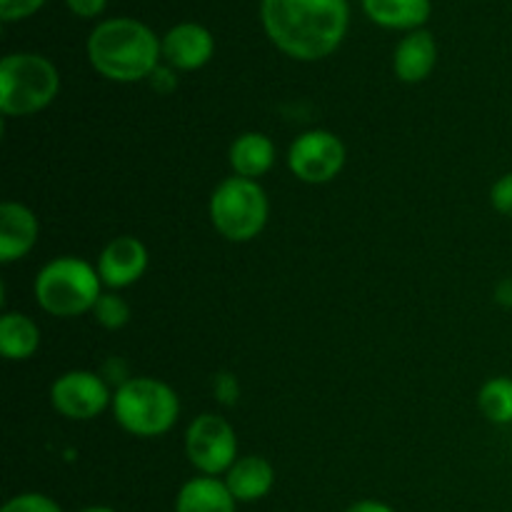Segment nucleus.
I'll return each instance as SVG.
<instances>
[{
	"label": "nucleus",
	"instance_id": "nucleus-11",
	"mask_svg": "<svg viewBox=\"0 0 512 512\" xmlns=\"http://www.w3.org/2000/svg\"><path fill=\"white\" fill-rule=\"evenodd\" d=\"M215 38L205 25L178 23L163 35V58L175 70H198L210 63Z\"/></svg>",
	"mask_w": 512,
	"mask_h": 512
},
{
	"label": "nucleus",
	"instance_id": "nucleus-21",
	"mask_svg": "<svg viewBox=\"0 0 512 512\" xmlns=\"http://www.w3.org/2000/svg\"><path fill=\"white\" fill-rule=\"evenodd\" d=\"M0 512H63V508L43 493H20L10 498Z\"/></svg>",
	"mask_w": 512,
	"mask_h": 512
},
{
	"label": "nucleus",
	"instance_id": "nucleus-29",
	"mask_svg": "<svg viewBox=\"0 0 512 512\" xmlns=\"http://www.w3.org/2000/svg\"><path fill=\"white\" fill-rule=\"evenodd\" d=\"M80 512H118V510L108 508V505H90V508H85V510H80Z\"/></svg>",
	"mask_w": 512,
	"mask_h": 512
},
{
	"label": "nucleus",
	"instance_id": "nucleus-7",
	"mask_svg": "<svg viewBox=\"0 0 512 512\" xmlns=\"http://www.w3.org/2000/svg\"><path fill=\"white\" fill-rule=\"evenodd\" d=\"M185 453L200 475L218 478L238 460V435L220 415H198L185 430Z\"/></svg>",
	"mask_w": 512,
	"mask_h": 512
},
{
	"label": "nucleus",
	"instance_id": "nucleus-4",
	"mask_svg": "<svg viewBox=\"0 0 512 512\" xmlns=\"http://www.w3.org/2000/svg\"><path fill=\"white\" fill-rule=\"evenodd\" d=\"M113 415L125 433L158 438L178 423L180 398L163 380L130 378L115 390Z\"/></svg>",
	"mask_w": 512,
	"mask_h": 512
},
{
	"label": "nucleus",
	"instance_id": "nucleus-6",
	"mask_svg": "<svg viewBox=\"0 0 512 512\" xmlns=\"http://www.w3.org/2000/svg\"><path fill=\"white\" fill-rule=\"evenodd\" d=\"M268 195L260 183L248 178H225L210 195L213 228L230 243H248L263 233L268 223Z\"/></svg>",
	"mask_w": 512,
	"mask_h": 512
},
{
	"label": "nucleus",
	"instance_id": "nucleus-17",
	"mask_svg": "<svg viewBox=\"0 0 512 512\" xmlns=\"http://www.w3.org/2000/svg\"><path fill=\"white\" fill-rule=\"evenodd\" d=\"M275 163V143L263 133H243L230 145V168L238 178L255 180Z\"/></svg>",
	"mask_w": 512,
	"mask_h": 512
},
{
	"label": "nucleus",
	"instance_id": "nucleus-8",
	"mask_svg": "<svg viewBox=\"0 0 512 512\" xmlns=\"http://www.w3.org/2000/svg\"><path fill=\"white\" fill-rule=\"evenodd\" d=\"M345 145L330 130H308L298 135L288 150V168L298 180L323 185L338 178L345 168Z\"/></svg>",
	"mask_w": 512,
	"mask_h": 512
},
{
	"label": "nucleus",
	"instance_id": "nucleus-26",
	"mask_svg": "<svg viewBox=\"0 0 512 512\" xmlns=\"http://www.w3.org/2000/svg\"><path fill=\"white\" fill-rule=\"evenodd\" d=\"M215 395H218V400H223V403H233L235 395H238V385H235L233 375H215Z\"/></svg>",
	"mask_w": 512,
	"mask_h": 512
},
{
	"label": "nucleus",
	"instance_id": "nucleus-3",
	"mask_svg": "<svg viewBox=\"0 0 512 512\" xmlns=\"http://www.w3.org/2000/svg\"><path fill=\"white\" fill-rule=\"evenodd\" d=\"M100 285L103 280L98 268L75 255H63L40 268V273L35 275L33 293L45 313L55 318H78L95 308L103 295Z\"/></svg>",
	"mask_w": 512,
	"mask_h": 512
},
{
	"label": "nucleus",
	"instance_id": "nucleus-2",
	"mask_svg": "<svg viewBox=\"0 0 512 512\" xmlns=\"http://www.w3.org/2000/svg\"><path fill=\"white\" fill-rule=\"evenodd\" d=\"M163 40L135 18L103 20L88 38V60L113 83H138L160 65Z\"/></svg>",
	"mask_w": 512,
	"mask_h": 512
},
{
	"label": "nucleus",
	"instance_id": "nucleus-24",
	"mask_svg": "<svg viewBox=\"0 0 512 512\" xmlns=\"http://www.w3.org/2000/svg\"><path fill=\"white\" fill-rule=\"evenodd\" d=\"M65 3H68L70 13L78 15V18H98L108 0H65Z\"/></svg>",
	"mask_w": 512,
	"mask_h": 512
},
{
	"label": "nucleus",
	"instance_id": "nucleus-14",
	"mask_svg": "<svg viewBox=\"0 0 512 512\" xmlns=\"http://www.w3.org/2000/svg\"><path fill=\"white\" fill-rule=\"evenodd\" d=\"M225 485L238 503H255L273 490L275 470L260 455H245L225 473Z\"/></svg>",
	"mask_w": 512,
	"mask_h": 512
},
{
	"label": "nucleus",
	"instance_id": "nucleus-1",
	"mask_svg": "<svg viewBox=\"0 0 512 512\" xmlns=\"http://www.w3.org/2000/svg\"><path fill=\"white\" fill-rule=\"evenodd\" d=\"M260 20L280 53L313 63L340 48L350 5L348 0H263Z\"/></svg>",
	"mask_w": 512,
	"mask_h": 512
},
{
	"label": "nucleus",
	"instance_id": "nucleus-12",
	"mask_svg": "<svg viewBox=\"0 0 512 512\" xmlns=\"http://www.w3.org/2000/svg\"><path fill=\"white\" fill-rule=\"evenodd\" d=\"M40 223L33 210L15 200L0 205V263H15L25 258L38 243Z\"/></svg>",
	"mask_w": 512,
	"mask_h": 512
},
{
	"label": "nucleus",
	"instance_id": "nucleus-23",
	"mask_svg": "<svg viewBox=\"0 0 512 512\" xmlns=\"http://www.w3.org/2000/svg\"><path fill=\"white\" fill-rule=\"evenodd\" d=\"M490 203L500 215L512 218V173L495 180L493 190H490Z\"/></svg>",
	"mask_w": 512,
	"mask_h": 512
},
{
	"label": "nucleus",
	"instance_id": "nucleus-5",
	"mask_svg": "<svg viewBox=\"0 0 512 512\" xmlns=\"http://www.w3.org/2000/svg\"><path fill=\"white\" fill-rule=\"evenodd\" d=\"M60 73L38 53H10L0 60V110L8 118L40 113L55 100Z\"/></svg>",
	"mask_w": 512,
	"mask_h": 512
},
{
	"label": "nucleus",
	"instance_id": "nucleus-20",
	"mask_svg": "<svg viewBox=\"0 0 512 512\" xmlns=\"http://www.w3.org/2000/svg\"><path fill=\"white\" fill-rule=\"evenodd\" d=\"M93 315H95V320L103 325V328L118 330V328H125V325H128L130 305L125 303V298H120V295L103 293L98 298V303H95Z\"/></svg>",
	"mask_w": 512,
	"mask_h": 512
},
{
	"label": "nucleus",
	"instance_id": "nucleus-27",
	"mask_svg": "<svg viewBox=\"0 0 512 512\" xmlns=\"http://www.w3.org/2000/svg\"><path fill=\"white\" fill-rule=\"evenodd\" d=\"M345 512H395L390 505L380 503V500H358V503L350 505Z\"/></svg>",
	"mask_w": 512,
	"mask_h": 512
},
{
	"label": "nucleus",
	"instance_id": "nucleus-16",
	"mask_svg": "<svg viewBox=\"0 0 512 512\" xmlns=\"http://www.w3.org/2000/svg\"><path fill=\"white\" fill-rule=\"evenodd\" d=\"M365 15L380 28L418 30L428 23L433 3L430 0H360Z\"/></svg>",
	"mask_w": 512,
	"mask_h": 512
},
{
	"label": "nucleus",
	"instance_id": "nucleus-18",
	"mask_svg": "<svg viewBox=\"0 0 512 512\" xmlns=\"http://www.w3.org/2000/svg\"><path fill=\"white\" fill-rule=\"evenodd\" d=\"M40 348V328L23 313H5L0 318V350L8 360H28Z\"/></svg>",
	"mask_w": 512,
	"mask_h": 512
},
{
	"label": "nucleus",
	"instance_id": "nucleus-9",
	"mask_svg": "<svg viewBox=\"0 0 512 512\" xmlns=\"http://www.w3.org/2000/svg\"><path fill=\"white\" fill-rule=\"evenodd\" d=\"M50 403L55 413L68 420H93L108 405H113V395L103 375L90 370H70L50 385Z\"/></svg>",
	"mask_w": 512,
	"mask_h": 512
},
{
	"label": "nucleus",
	"instance_id": "nucleus-15",
	"mask_svg": "<svg viewBox=\"0 0 512 512\" xmlns=\"http://www.w3.org/2000/svg\"><path fill=\"white\" fill-rule=\"evenodd\" d=\"M238 500L228 490L225 480L198 475L180 488L175 498V512H235Z\"/></svg>",
	"mask_w": 512,
	"mask_h": 512
},
{
	"label": "nucleus",
	"instance_id": "nucleus-19",
	"mask_svg": "<svg viewBox=\"0 0 512 512\" xmlns=\"http://www.w3.org/2000/svg\"><path fill=\"white\" fill-rule=\"evenodd\" d=\"M478 405L490 423L510 425L512 423V378H490L480 388Z\"/></svg>",
	"mask_w": 512,
	"mask_h": 512
},
{
	"label": "nucleus",
	"instance_id": "nucleus-25",
	"mask_svg": "<svg viewBox=\"0 0 512 512\" xmlns=\"http://www.w3.org/2000/svg\"><path fill=\"white\" fill-rule=\"evenodd\" d=\"M150 83H153V88L160 90V93H170V90L178 85L175 68H170V65H158V68L153 70V75H150Z\"/></svg>",
	"mask_w": 512,
	"mask_h": 512
},
{
	"label": "nucleus",
	"instance_id": "nucleus-10",
	"mask_svg": "<svg viewBox=\"0 0 512 512\" xmlns=\"http://www.w3.org/2000/svg\"><path fill=\"white\" fill-rule=\"evenodd\" d=\"M145 270H148V250L133 235L113 238L98 258L100 280L113 290L130 288L143 278Z\"/></svg>",
	"mask_w": 512,
	"mask_h": 512
},
{
	"label": "nucleus",
	"instance_id": "nucleus-13",
	"mask_svg": "<svg viewBox=\"0 0 512 512\" xmlns=\"http://www.w3.org/2000/svg\"><path fill=\"white\" fill-rule=\"evenodd\" d=\"M435 63H438V43L425 28L410 30L393 55V70L403 83L425 80L435 70Z\"/></svg>",
	"mask_w": 512,
	"mask_h": 512
},
{
	"label": "nucleus",
	"instance_id": "nucleus-22",
	"mask_svg": "<svg viewBox=\"0 0 512 512\" xmlns=\"http://www.w3.org/2000/svg\"><path fill=\"white\" fill-rule=\"evenodd\" d=\"M43 5L45 0H0V18H3L5 23L30 18V15L38 13Z\"/></svg>",
	"mask_w": 512,
	"mask_h": 512
},
{
	"label": "nucleus",
	"instance_id": "nucleus-28",
	"mask_svg": "<svg viewBox=\"0 0 512 512\" xmlns=\"http://www.w3.org/2000/svg\"><path fill=\"white\" fill-rule=\"evenodd\" d=\"M498 303L512 305V280H505V283L498 288Z\"/></svg>",
	"mask_w": 512,
	"mask_h": 512
}]
</instances>
